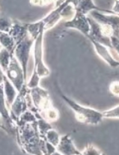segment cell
I'll use <instances>...</instances> for the list:
<instances>
[{
    "label": "cell",
    "mask_w": 119,
    "mask_h": 155,
    "mask_svg": "<svg viewBox=\"0 0 119 155\" xmlns=\"http://www.w3.org/2000/svg\"><path fill=\"white\" fill-rule=\"evenodd\" d=\"M29 91V88L27 87L26 84L23 86L21 91L18 92L17 97L14 100V103L12 104L10 108L11 115L12 118L16 123L18 122L19 118L23 113L28 110V103H27L26 96Z\"/></svg>",
    "instance_id": "8992f818"
},
{
    "label": "cell",
    "mask_w": 119,
    "mask_h": 155,
    "mask_svg": "<svg viewBox=\"0 0 119 155\" xmlns=\"http://www.w3.org/2000/svg\"><path fill=\"white\" fill-rule=\"evenodd\" d=\"M118 16H119V14H118Z\"/></svg>",
    "instance_id": "836d02e7"
},
{
    "label": "cell",
    "mask_w": 119,
    "mask_h": 155,
    "mask_svg": "<svg viewBox=\"0 0 119 155\" xmlns=\"http://www.w3.org/2000/svg\"><path fill=\"white\" fill-rule=\"evenodd\" d=\"M58 152L62 155H79L82 152L78 151L69 135H64L61 137L59 144L56 147Z\"/></svg>",
    "instance_id": "7c38bea8"
},
{
    "label": "cell",
    "mask_w": 119,
    "mask_h": 155,
    "mask_svg": "<svg viewBox=\"0 0 119 155\" xmlns=\"http://www.w3.org/2000/svg\"><path fill=\"white\" fill-rule=\"evenodd\" d=\"M53 3H55V0H30V4L40 7L48 6Z\"/></svg>",
    "instance_id": "d4e9b609"
},
{
    "label": "cell",
    "mask_w": 119,
    "mask_h": 155,
    "mask_svg": "<svg viewBox=\"0 0 119 155\" xmlns=\"http://www.w3.org/2000/svg\"><path fill=\"white\" fill-rule=\"evenodd\" d=\"M36 117H37V122H38V131L40 136H41V139H44L46 140V135L48 133V131L50 130L53 129L52 126L50 125V122L47 121L46 120H44V118H42L41 117V115H39V113H38V115L36 114Z\"/></svg>",
    "instance_id": "2e32d148"
},
{
    "label": "cell",
    "mask_w": 119,
    "mask_h": 155,
    "mask_svg": "<svg viewBox=\"0 0 119 155\" xmlns=\"http://www.w3.org/2000/svg\"><path fill=\"white\" fill-rule=\"evenodd\" d=\"M44 31L45 30H43L40 33L34 44V71L38 74L41 78L48 77L50 73L48 68L44 64V58H43V40H44Z\"/></svg>",
    "instance_id": "5b68a950"
},
{
    "label": "cell",
    "mask_w": 119,
    "mask_h": 155,
    "mask_svg": "<svg viewBox=\"0 0 119 155\" xmlns=\"http://www.w3.org/2000/svg\"><path fill=\"white\" fill-rule=\"evenodd\" d=\"M15 46V41L10 35L7 32L1 31V47L6 49L8 51L12 53Z\"/></svg>",
    "instance_id": "9a60e30c"
},
{
    "label": "cell",
    "mask_w": 119,
    "mask_h": 155,
    "mask_svg": "<svg viewBox=\"0 0 119 155\" xmlns=\"http://www.w3.org/2000/svg\"><path fill=\"white\" fill-rule=\"evenodd\" d=\"M52 155H62V154H61L60 152H58V151H55V152H54Z\"/></svg>",
    "instance_id": "f546056e"
},
{
    "label": "cell",
    "mask_w": 119,
    "mask_h": 155,
    "mask_svg": "<svg viewBox=\"0 0 119 155\" xmlns=\"http://www.w3.org/2000/svg\"><path fill=\"white\" fill-rule=\"evenodd\" d=\"M109 91L113 95L119 97V82H112L109 85Z\"/></svg>",
    "instance_id": "484cf974"
},
{
    "label": "cell",
    "mask_w": 119,
    "mask_h": 155,
    "mask_svg": "<svg viewBox=\"0 0 119 155\" xmlns=\"http://www.w3.org/2000/svg\"><path fill=\"white\" fill-rule=\"evenodd\" d=\"M17 140L19 146L25 153L31 155H44L41 149L42 139L40 136L37 121L19 126Z\"/></svg>",
    "instance_id": "6da1fadb"
},
{
    "label": "cell",
    "mask_w": 119,
    "mask_h": 155,
    "mask_svg": "<svg viewBox=\"0 0 119 155\" xmlns=\"http://www.w3.org/2000/svg\"><path fill=\"white\" fill-rule=\"evenodd\" d=\"M5 74L12 82L18 92L21 91L23 86L26 84V79L25 77L23 68L13 54L8 68L5 72Z\"/></svg>",
    "instance_id": "277c9868"
},
{
    "label": "cell",
    "mask_w": 119,
    "mask_h": 155,
    "mask_svg": "<svg viewBox=\"0 0 119 155\" xmlns=\"http://www.w3.org/2000/svg\"><path fill=\"white\" fill-rule=\"evenodd\" d=\"M35 41V40L32 37H31V35L28 32L26 37L21 41L16 44L13 52H12V54L17 58V61L20 62V65L23 68L26 79L30 51H31L32 46H34Z\"/></svg>",
    "instance_id": "3957f363"
},
{
    "label": "cell",
    "mask_w": 119,
    "mask_h": 155,
    "mask_svg": "<svg viewBox=\"0 0 119 155\" xmlns=\"http://www.w3.org/2000/svg\"><path fill=\"white\" fill-rule=\"evenodd\" d=\"M28 26L27 23H20L19 21H14L8 34L15 41L16 44L21 41L28 34Z\"/></svg>",
    "instance_id": "4fadbf2b"
},
{
    "label": "cell",
    "mask_w": 119,
    "mask_h": 155,
    "mask_svg": "<svg viewBox=\"0 0 119 155\" xmlns=\"http://www.w3.org/2000/svg\"><path fill=\"white\" fill-rule=\"evenodd\" d=\"M64 27L68 28H75L77 31H80L85 37L89 35L91 31V26L88 22V17L82 12H76L74 18L71 20L66 21L64 23Z\"/></svg>",
    "instance_id": "ba28073f"
},
{
    "label": "cell",
    "mask_w": 119,
    "mask_h": 155,
    "mask_svg": "<svg viewBox=\"0 0 119 155\" xmlns=\"http://www.w3.org/2000/svg\"><path fill=\"white\" fill-rule=\"evenodd\" d=\"M1 86L2 87L3 91H4L6 104L8 106V108L10 110L11 106L18 94V91L16 89L14 85L12 84V82L9 80V79L2 71H1Z\"/></svg>",
    "instance_id": "30bf717a"
},
{
    "label": "cell",
    "mask_w": 119,
    "mask_h": 155,
    "mask_svg": "<svg viewBox=\"0 0 119 155\" xmlns=\"http://www.w3.org/2000/svg\"><path fill=\"white\" fill-rule=\"evenodd\" d=\"M101 155H105V154H104V153H102V154Z\"/></svg>",
    "instance_id": "4dcf8cb0"
},
{
    "label": "cell",
    "mask_w": 119,
    "mask_h": 155,
    "mask_svg": "<svg viewBox=\"0 0 119 155\" xmlns=\"http://www.w3.org/2000/svg\"><path fill=\"white\" fill-rule=\"evenodd\" d=\"M63 1H64V2H65V1H67V0H63Z\"/></svg>",
    "instance_id": "1f68e13d"
},
{
    "label": "cell",
    "mask_w": 119,
    "mask_h": 155,
    "mask_svg": "<svg viewBox=\"0 0 119 155\" xmlns=\"http://www.w3.org/2000/svg\"><path fill=\"white\" fill-rule=\"evenodd\" d=\"M111 43H112V45L114 50L116 52L117 54H118L119 56V37L112 36V37L111 38Z\"/></svg>",
    "instance_id": "4316f807"
},
{
    "label": "cell",
    "mask_w": 119,
    "mask_h": 155,
    "mask_svg": "<svg viewBox=\"0 0 119 155\" xmlns=\"http://www.w3.org/2000/svg\"><path fill=\"white\" fill-rule=\"evenodd\" d=\"M37 121V117L35 115V113L31 112V110H28L20 115V117L19 118L18 122H17V125L19 127V126L23 125V124H28V123L36 122Z\"/></svg>",
    "instance_id": "d6986e66"
},
{
    "label": "cell",
    "mask_w": 119,
    "mask_h": 155,
    "mask_svg": "<svg viewBox=\"0 0 119 155\" xmlns=\"http://www.w3.org/2000/svg\"><path fill=\"white\" fill-rule=\"evenodd\" d=\"M76 10L77 12H82L84 14H88L92 11H99V12H108L112 14V11L106 10V9H102L101 8H98L94 5L93 2V0H78L77 4L75 5Z\"/></svg>",
    "instance_id": "5bb4252c"
},
{
    "label": "cell",
    "mask_w": 119,
    "mask_h": 155,
    "mask_svg": "<svg viewBox=\"0 0 119 155\" xmlns=\"http://www.w3.org/2000/svg\"><path fill=\"white\" fill-rule=\"evenodd\" d=\"M103 115L106 118H119V106L103 112Z\"/></svg>",
    "instance_id": "7402d4cb"
},
{
    "label": "cell",
    "mask_w": 119,
    "mask_h": 155,
    "mask_svg": "<svg viewBox=\"0 0 119 155\" xmlns=\"http://www.w3.org/2000/svg\"><path fill=\"white\" fill-rule=\"evenodd\" d=\"M112 12L113 14H119V0H115Z\"/></svg>",
    "instance_id": "f1b7e54d"
},
{
    "label": "cell",
    "mask_w": 119,
    "mask_h": 155,
    "mask_svg": "<svg viewBox=\"0 0 119 155\" xmlns=\"http://www.w3.org/2000/svg\"><path fill=\"white\" fill-rule=\"evenodd\" d=\"M88 39L90 40V41L92 43L94 47V50L96 51V53H98V55L104 60L105 62L107 63L111 68H116L119 66V61L115 60L113 56L112 55V53L109 51L108 50V47L104 46V44H101V43L98 42L97 41H95L94 39L91 38H88Z\"/></svg>",
    "instance_id": "8fae6325"
},
{
    "label": "cell",
    "mask_w": 119,
    "mask_h": 155,
    "mask_svg": "<svg viewBox=\"0 0 119 155\" xmlns=\"http://www.w3.org/2000/svg\"><path fill=\"white\" fill-rule=\"evenodd\" d=\"M0 56H1V71H2L5 73L8 68V66L10 64L11 61H12V53L8 51L6 49L1 47Z\"/></svg>",
    "instance_id": "ac0fdd59"
},
{
    "label": "cell",
    "mask_w": 119,
    "mask_h": 155,
    "mask_svg": "<svg viewBox=\"0 0 119 155\" xmlns=\"http://www.w3.org/2000/svg\"><path fill=\"white\" fill-rule=\"evenodd\" d=\"M41 77L38 75L37 72L35 71H33L32 75H31V78H30V80L28 83H26L27 87H28L29 89L33 88H35V87L39 86V83L40 80H41Z\"/></svg>",
    "instance_id": "44dd1931"
},
{
    "label": "cell",
    "mask_w": 119,
    "mask_h": 155,
    "mask_svg": "<svg viewBox=\"0 0 119 155\" xmlns=\"http://www.w3.org/2000/svg\"><path fill=\"white\" fill-rule=\"evenodd\" d=\"M46 147H47V151L48 155H52L57 151L56 147H55L53 145H52L51 143L47 141H46Z\"/></svg>",
    "instance_id": "83f0119b"
},
{
    "label": "cell",
    "mask_w": 119,
    "mask_h": 155,
    "mask_svg": "<svg viewBox=\"0 0 119 155\" xmlns=\"http://www.w3.org/2000/svg\"><path fill=\"white\" fill-rule=\"evenodd\" d=\"M82 155H101L102 153L92 144H88L83 151L82 152Z\"/></svg>",
    "instance_id": "603a6c76"
},
{
    "label": "cell",
    "mask_w": 119,
    "mask_h": 155,
    "mask_svg": "<svg viewBox=\"0 0 119 155\" xmlns=\"http://www.w3.org/2000/svg\"><path fill=\"white\" fill-rule=\"evenodd\" d=\"M79 155H82V154H79Z\"/></svg>",
    "instance_id": "d6a6232c"
},
{
    "label": "cell",
    "mask_w": 119,
    "mask_h": 155,
    "mask_svg": "<svg viewBox=\"0 0 119 155\" xmlns=\"http://www.w3.org/2000/svg\"><path fill=\"white\" fill-rule=\"evenodd\" d=\"M29 93L34 107L38 112L47 110L53 107L48 91L44 88L37 86L31 88Z\"/></svg>",
    "instance_id": "52a82bcc"
},
{
    "label": "cell",
    "mask_w": 119,
    "mask_h": 155,
    "mask_svg": "<svg viewBox=\"0 0 119 155\" xmlns=\"http://www.w3.org/2000/svg\"><path fill=\"white\" fill-rule=\"evenodd\" d=\"M89 16L101 24L108 25L113 28L115 35L119 37V16L118 14H104L99 11H92Z\"/></svg>",
    "instance_id": "9c48e42d"
},
{
    "label": "cell",
    "mask_w": 119,
    "mask_h": 155,
    "mask_svg": "<svg viewBox=\"0 0 119 155\" xmlns=\"http://www.w3.org/2000/svg\"><path fill=\"white\" fill-rule=\"evenodd\" d=\"M13 23L8 18H1V31L8 33L12 27Z\"/></svg>",
    "instance_id": "cb8c5ba5"
},
{
    "label": "cell",
    "mask_w": 119,
    "mask_h": 155,
    "mask_svg": "<svg viewBox=\"0 0 119 155\" xmlns=\"http://www.w3.org/2000/svg\"><path fill=\"white\" fill-rule=\"evenodd\" d=\"M39 115L42 118L46 120L48 122H53L58 120L59 118V113L58 110L53 107L47 109V110H43L41 112H38Z\"/></svg>",
    "instance_id": "e0dca14e"
},
{
    "label": "cell",
    "mask_w": 119,
    "mask_h": 155,
    "mask_svg": "<svg viewBox=\"0 0 119 155\" xmlns=\"http://www.w3.org/2000/svg\"><path fill=\"white\" fill-rule=\"evenodd\" d=\"M60 140H61V137H59V134L54 129L50 130L46 135V140L53 145L55 147L58 146Z\"/></svg>",
    "instance_id": "ffe728a7"
},
{
    "label": "cell",
    "mask_w": 119,
    "mask_h": 155,
    "mask_svg": "<svg viewBox=\"0 0 119 155\" xmlns=\"http://www.w3.org/2000/svg\"><path fill=\"white\" fill-rule=\"evenodd\" d=\"M57 91L60 97L64 101V102L71 107V110L75 113V118L79 122L87 124H92V125H97L102 121L104 118L103 113L98 111L94 109L89 108V107H84L77 104L76 101H73L72 99L69 98L63 94L58 86L56 87Z\"/></svg>",
    "instance_id": "7a4b0ae2"
}]
</instances>
